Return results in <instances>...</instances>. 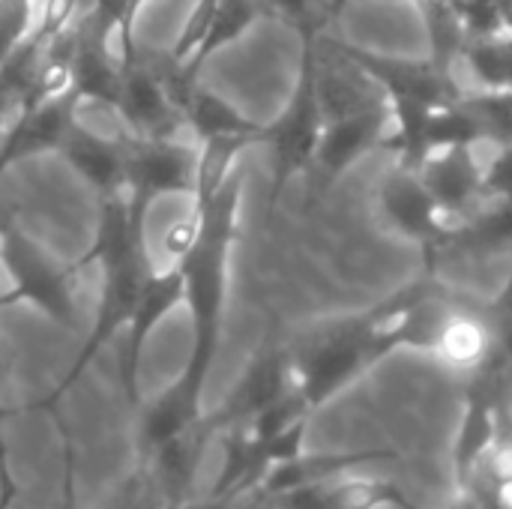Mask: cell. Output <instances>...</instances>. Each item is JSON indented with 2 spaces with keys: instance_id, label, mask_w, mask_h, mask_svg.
<instances>
[{
  "instance_id": "obj_1",
  "label": "cell",
  "mask_w": 512,
  "mask_h": 509,
  "mask_svg": "<svg viewBox=\"0 0 512 509\" xmlns=\"http://www.w3.org/2000/svg\"><path fill=\"white\" fill-rule=\"evenodd\" d=\"M240 204L243 171L237 168L216 192L195 198L189 219L165 240L174 255V267L180 270L183 303L192 321V345L180 378L201 393L222 342L231 249L240 237Z\"/></svg>"
},
{
  "instance_id": "obj_2",
  "label": "cell",
  "mask_w": 512,
  "mask_h": 509,
  "mask_svg": "<svg viewBox=\"0 0 512 509\" xmlns=\"http://www.w3.org/2000/svg\"><path fill=\"white\" fill-rule=\"evenodd\" d=\"M288 357L294 390L315 414L372 366L387 360L378 339L375 309L318 321L288 345Z\"/></svg>"
},
{
  "instance_id": "obj_3",
  "label": "cell",
  "mask_w": 512,
  "mask_h": 509,
  "mask_svg": "<svg viewBox=\"0 0 512 509\" xmlns=\"http://www.w3.org/2000/svg\"><path fill=\"white\" fill-rule=\"evenodd\" d=\"M318 27L300 30V69L294 90L273 123H264L261 144L270 150V207L282 198L288 183L312 168L321 132L324 111L318 96Z\"/></svg>"
},
{
  "instance_id": "obj_4",
  "label": "cell",
  "mask_w": 512,
  "mask_h": 509,
  "mask_svg": "<svg viewBox=\"0 0 512 509\" xmlns=\"http://www.w3.org/2000/svg\"><path fill=\"white\" fill-rule=\"evenodd\" d=\"M102 276V288H99V306H96V318L93 327L78 351V357L72 360V366L66 369L63 381L57 384V390L42 402V408L54 411L57 402L72 390V384L84 375V369L105 351V345H111V339L126 330V324L132 321V312L138 306V297L144 291L147 276L153 273L150 255L144 240L129 243L126 249L105 255L93 264Z\"/></svg>"
},
{
  "instance_id": "obj_5",
  "label": "cell",
  "mask_w": 512,
  "mask_h": 509,
  "mask_svg": "<svg viewBox=\"0 0 512 509\" xmlns=\"http://www.w3.org/2000/svg\"><path fill=\"white\" fill-rule=\"evenodd\" d=\"M0 267L9 273L12 282V291L0 297V306L27 303L60 327L69 330L78 327V300H75L78 267H60L12 219L0 222Z\"/></svg>"
},
{
  "instance_id": "obj_6",
  "label": "cell",
  "mask_w": 512,
  "mask_h": 509,
  "mask_svg": "<svg viewBox=\"0 0 512 509\" xmlns=\"http://www.w3.org/2000/svg\"><path fill=\"white\" fill-rule=\"evenodd\" d=\"M375 210H378L381 225L393 237L420 249L426 270L438 267V258L447 255V249H450L453 222L444 216L435 195L429 192V186L420 174V165L393 159V165L384 171V177L378 183Z\"/></svg>"
},
{
  "instance_id": "obj_7",
  "label": "cell",
  "mask_w": 512,
  "mask_h": 509,
  "mask_svg": "<svg viewBox=\"0 0 512 509\" xmlns=\"http://www.w3.org/2000/svg\"><path fill=\"white\" fill-rule=\"evenodd\" d=\"M201 147L174 138H132L126 150V198L138 219L159 198L195 195Z\"/></svg>"
},
{
  "instance_id": "obj_8",
  "label": "cell",
  "mask_w": 512,
  "mask_h": 509,
  "mask_svg": "<svg viewBox=\"0 0 512 509\" xmlns=\"http://www.w3.org/2000/svg\"><path fill=\"white\" fill-rule=\"evenodd\" d=\"M120 96L114 114L129 126L132 138H174L183 129V111L171 99L153 54L120 51Z\"/></svg>"
},
{
  "instance_id": "obj_9",
  "label": "cell",
  "mask_w": 512,
  "mask_h": 509,
  "mask_svg": "<svg viewBox=\"0 0 512 509\" xmlns=\"http://www.w3.org/2000/svg\"><path fill=\"white\" fill-rule=\"evenodd\" d=\"M390 123L393 120H390L387 102L327 120L318 150H315V159H312V168H309L318 180V189L327 192L336 180H342L369 153L387 147Z\"/></svg>"
},
{
  "instance_id": "obj_10",
  "label": "cell",
  "mask_w": 512,
  "mask_h": 509,
  "mask_svg": "<svg viewBox=\"0 0 512 509\" xmlns=\"http://www.w3.org/2000/svg\"><path fill=\"white\" fill-rule=\"evenodd\" d=\"M78 93L69 87L66 93L45 99L39 105L15 108L12 120L0 132V177L36 156L57 153L69 126L78 120Z\"/></svg>"
},
{
  "instance_id": "obj_11",
  "label": "cell",
  "mask_w": 512,
  "mask_h": 509,
  "mask_svg": "<svg viewBox=\"0 0 512 509\" xmlns=\"http://www.w3.org/2000/svg\"><path fill=\"white\" fill-rule=\"evenodd\" d=\"M420 174L429 192L435 195L438 207L444 210V216L453 222V228L465 222L486 201L480 147L453 144V147L432 150L420 162Z\"/></svg>"
},
{
  "instance_id": "obj_12",
  "label": "cell",
  "mask_w": 512,
  "mask_h": 509,
  "mask_svg": "<svg viewBox=\"0 0 512 509\" xmlns=\"http://www.w3.org/2000/svg\"><path fill=\"white\" fill-rule=\"evenodd\" d=\"M267 504L276 509H420L402 492V486L360 471H348L321 483L291 489L285 495L270 498Z\"/></svg>"
},
{
  "instance_id": "obj_13",
  "label": "cell",
  "mask_w": 512,
  "mask_h": 509,
  "mask_svg": "<svg viewBox=\"0 0 512 509\" xmlns=\"http://www.w3.org/2000/svg\"><path fill=\"white\" fill-rule=\"evenodd\" d=\"M288 390H294L288 345H267L252 357V363L246 366V372L240 375V381L210 420L216 423L219 432L246 426L255 414L282 399Z\"/></svg>"
},
{
  "instance_id": "obj_14",
  "label": "cell",
  "mask_w": 512,
  "mask_h": 509,
  "mask_svg": "<svg viewBox=\"0 0 512 509\" xmlns=\"http://www.w3.org/2000/svg\"><path fill=\"white\" fill-rule=\"evenodd\" d=\"M180 303H183L180 270L174 264L165 270H153L144 282V291L138 297L132 321L126 324V354L120 363V384L132 405H138V372H141V357H144L147 339Z\"/></svg>"
},
{
  "instance_id": "obj_15",
  "label": "cell",
  "mask_w": 512,
  "mask_h": 509,
  "mask_svg": "<svg viewBox=\"0 0 512 509\" xmlns=\"http://www.w3.org/2000/svg\"><path fill=\"white\" fill-rule=\"evenodd\" d=\"M126 150L129 141L105 138L75 120L57 153L99 198H111L126 192Z\"/></svg>"
},
{
  "instance_id": "obj_16",
  "label": "cell",
  "mask_w": 512,
  "mask_h": 509,
  "mask_svg": "<svg viewBox=\"0 0 512 509\" xmlns=\"http://www.w3.org/2000/svg\"><path fill=\"white\" fill-rule=\"evenodd\" d=\"M201 390L186 384L180 375L156 399L141 405L138 414V462H147L156 450L189 432L201 420Z\"/></svg>"
},
{
  "instance_id": "obj_17",
  "label": "cell",
  "mask_w": 512,
  "mask_h": 509,
  "mask_svg": "<svg viewBox=\"0 0 512 509\" xmlns=\"http://www.w3.org/2000/svg\"><path fill=\"white\" fill-rule=\"evenodd\" d=\"M396 450H363V453H300L276 468H270L261 483L255 486L252 495H258V501H270L276 495H285L291 489L309 486V483H321L348 471H360L366 465H378V462H396Z\"/></svg>"
},
{
  "instance_id": "obj_18",
  "label": "cell",
  "mask_w": 512,
  "mask_h": 509,
  "mask_svg": "<svg viewBox=\"0 0 512 509\" xmlns=\"http://www.w3.org/2000/svg\"><path fill=\"white\" fill-rule=\"evenodd\" d=\"M492 351H495V336H492V324L486 318V306L465 300L447 315L432 357L438 363H444L450 372L468 378L480 366H486Z\"/></svg>"
},
{
  "instance_id": "obj_19",
  "label": "cell",
  "mask_w": 512,
  "mask_h": 509,
  "mask_svg": "<svg viewBox=\"0 0 512 509\" xmlns=\"http://www.w3.org/2000/svg\"><path fill=\"white\" fill-rule=\"evenodd\" d=\"M183 126L192 132L195 144L207 141H246L261 144L264 123H255L240 108H234L225 96L213 93L204 84H195L183 105Z\"/></svg>"
},
{
  "instance_id": "obj_20",
  "label": "cell",
  "mask_w": 512,
  "mask_h": 509,
  "mask_svg": "<svg viewBox=\"0 0 512 509\" xmlns=\"http://www.w3.org/2000/svg\"><path fill=\"white\" fill-rule=\"evenodd\" d=\"M453 69L462 90L512 93V27L483 36H465Z\"/></svg>"
},
{
  "instance_id": "obj_21",
  "label": "cell",
  "mask_w": 512,
  "mask_h": 509,
  "mask_svg": "<svg viewBox=\"0 0 512 509\" xmlns=\"http://www.w3.org/2000/svg\"><path fill=\"white\" fill-rule=\"evenodd\" d=\"M512 252V195L486 198L465 222L453 228V240L447 252Z\"/></svg>"
},
{
  "instance_id": "obj_22",
  "label": "cell",
  "mask_w": 512,
  "mask_h": 509,
  "mask_svg": "<svg viewBox=\"0 0 512 509\" xmlns=\"http://www.w3.org/2000/svg\"><path fill=\"white\" fill-rule=\"evenodd\" d=\"M264 12H267L264 0H216L207 33H204V39H201V45H198V51H195V57L189 60L186 69L198 78L204 63L210 57H216L219 51H225L228 45L240 42L258 24V18Z\"/></svg>"
},
{
  "instance_id": "obj_23",
  "label": "cell",
  "mask_w": 512,
  "mask_h": 509,
  "mask_svg": "<svg viewBox=\"0 0 512 509\" xmlns=\"http://www.w3.org/2000/svg\"><path fill=\"white\" fill-rule=\"evenodd\" d=\"M36 0H0V63L33 33Z\"/></svg>"
},
{
  "instance_id": "obj_24",
  "label": "cell",
  "mask_w": 512,
  "mask_h": 509,
  "mask_svg": "<svg viewBox=\"0 0 512 509\" xmlns=\"http://www.w3.org/2000/svg\"><path fill=\"white\" fill-rule=\"evenodd\" d=\"M486 318H489V324H492L495 354H498V360L504 363V369H507L512 384V258L501 291H498L495 300L486 306Z\"/></svg>"
},
{
  "instance_id": "obj_25",
  "label": "cell",
  "mask_w": 512,
  "mask_h": 509,
  "mask_svg": "<svg viewBox=\"0 0 512 509\" xmlns=\"http://www.w3.org/2000/svg\"><path fill=\"white\" fill-rule=\"evenodd\" d=\"M264 9L279 15L282 21H288L291 27L306 30V27H324V21L330 18V6L327 0H264Z\"/></svg>"
},
{
  "instance_id": "obj_26",
  "label": "cell",
  "mask_w": 512,
  "mask_h": 509,
  "mask_svg": "<svg viewBox=\"0 0 512 509\" xmlns=\"http://www.w3.org/2000/svg\"><path fill=\"white\" fill-rule=\"evenodd\" d=\"M492 153L483 159V189L486 198L512 195V141L501 147H489Z\"/></svg>"
},
{
  "instance_id": "obj_27",
  "label": "cell",
  "mask_w": 512,
  "mask_h": 509,
  "mask_svg": "<svg viewBox=\"0 0 512 509\" xmlns=\"http://www.w3.org/2000/svg\"><path fill=\"white\" fill-rule=\"evenodd\" d=\"M0 423H3V414H0ZM15 498H18V483L12 477L6 441H3V432H0V509H12Z\"/></svg>"
},
{
  "instance_id": "obj_28",
  "label": "cell",
  "mask_w": 512,
  "mask_h": 509,
  "mask_svg": "<svg viewBox=\"0 0 512 509\" xmlns=\"http://www.w3.org/2000/svg\"><path fill=\"white\" fill-rule=\"evenodd\" d=\"M237 498H219V495H204V498H186L177 509H234Z\"/></svg>"
},
{
  "instance_id": "obj_29",
  "label": "cell",
  "mask_w": 512,
  "mask_h": 509,
  "mask_svg": "<svg viewBox=\"0 0 512 509\" xmlns=\"http://www.w3.org/2000/svg\"><path fill=\"white\" fill-rule=\"evenodd\" d=\"M0 390H3V360H0Z\"/></svg>"
},
{
  "instance_id": "obj_30",
  "label": "cell",
  "mask_w": 512,
  "mask_h": 509,
  "mask_svg": "<svg viewBox=\"0 0 512 509\" xmlns=\"http://www.w3.org/2000/svg\"><path fill=\"white\" fill-rule=\"evenodd\" d=\"M264 509H276V507H273V504H267V501H264Z\"/></svg>"
}]
</instances>
